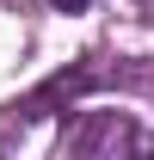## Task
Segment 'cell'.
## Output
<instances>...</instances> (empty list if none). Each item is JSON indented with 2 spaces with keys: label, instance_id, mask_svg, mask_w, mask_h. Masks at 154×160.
<instances>
[{
  "label": "cell",
  "instance_id": "1",
  "mask_svg": "<svg viewBox=\"0 0 154 160\" xmlns=\"http://www.w3.org/2000/svg\"><path fill=\"white\" fill-rule=\"evenodd\" d=\"M74 160H154V136L142 123H130L123 111H86L68 136Z\"/></svg>",
  "mask_w": 154,
  "mask_h": 160
},
{
  "label": "cell",
  "instance_id": "2",
  "mask_svg": "<svg viewBox=\"0 0 154 160\" xmlns=\"http://www.w3.org/2000/svg\"><path fill=\"white\" fill-rule=\"evenodd\" d=\"M49 6H56V12H86L93 0H49Z\"/></svg>",
  "mask_w": 154,
  "mask_h": 160
}]
</instances>
